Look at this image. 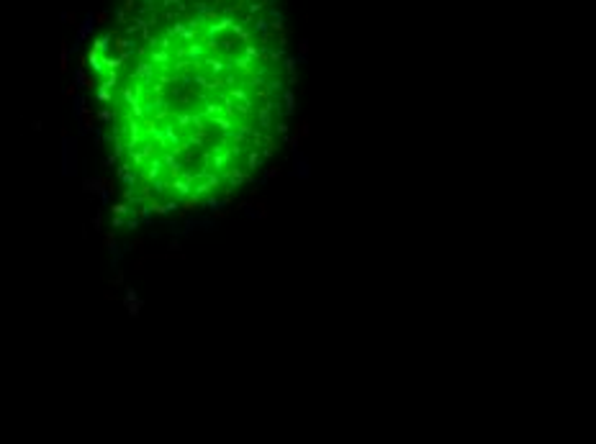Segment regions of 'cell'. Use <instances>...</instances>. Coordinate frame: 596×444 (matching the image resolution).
Listing matches in <instances>:
<instances>
[{
	"label": "cell",
	"mask_w": 596,
	"mask_h": 444,
	"mask_svg": "<svg viewBox=\"0 0 596 444\" xmlns=\"http://www.w3.org/2000/svg\"><path fill=\"white\" fill-rule=\"evenodd\" d=\"M278 49L270 0H119L88 85L105 167L131 206L167 216L219 190Z\"/></svg>",
	"instance_id": "cell-1"
}]
</instances>
